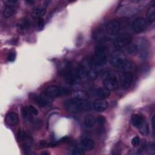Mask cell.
Returning a JSON list of instances; mask_svg holds the SVG:
<instances>
[{"label": "cell", "mask_w": 155, "mask_h": 155, "mask_svg": "<svg viewBox=\"0 0 155 155\" xmlns=\"http://www.w3.org/2000/svg\"><path fill=\"white\" fill-rule=\"evenodd\" d=\"M65 109L70 113H78L82 110H88L91 108V104L86 101H80L76 99H70L65 101Z\"/></svg>", "instance_id": "cell-1"}, {"label": "cell", "mask_w": 155, "mask_h": 155, "mask_svg": "<svg viewBox=\"0 0 155 155\" xmlns=\"http://www.w3.org/2000/svg\"><path fill=\"white\" fill-rule=\"evenodd\" d=\"M110 62L113 67L124 71H128L132 68L131 63L119 55L113 56Z\"/></svg>", "instance_id": "cell-2"}, {"label": "cell", "mask_w": 155, "mask_h": 155, "mask_svg": "<svg viewBox=\"0 0 155 155\" xmlns=\"http://www.w3.org/2000/svg\"><path fill=\"white\" fill-rule=\"evenodd\" d=\"M68 92V89L61 88L56 85H51L45 88L44 93L50 98H54L61 95L67 94Z\"/></svg>", "instance_id": "cell-3"}, {"label": "cell", "mask_w": 155, "mask_h": 155, "mask_svg": "<svg viewBox=\"0 0 155 155\" xmlns=\"http://www.w3.org/2000/svg\"><path fill=\"white\" fill-rule=\"evenodd\" d=\"M103 85L110 91H114L118 88V81L113 73H107L103 80Z\"/></svg>", "instance_id": "cell-4"}, {"label": "cell", "mask_w": 155, "mask_h": 155, "mask_svg": "<svg viewBox=\"0 0 155 155\" xmlns=\"http://www.w3.org/2000/svg\"><path fill=\"white\" fill-rule=\"evenodd\" d=\"M131 41L132 38L131 36L126 34L122 35L114 39L113 42V45L117 49L122 48L131 43Z\"/></svg>", "instance_id": "cell-5"}, {"label": "cell", "mask_w": 155, "mask_h": 155, "mask_svg": "<svg viewBox=\"0 0 155 155\" xmlns=\"http://www.w3.org/2000/svg\"><path fill=\"white\" fill-rule=\"evenodd\" d=\"M147 21L143 18H137L136 19L132 25L133 30L135 33H141L144 31L147 27Z\"/></svg>", "instance_id": "cell-6"}, {"label": "cell", "mask_w": 155, "mask_h": 155, "mask_svg": "<svg viewBox=\"0 0 155 155\" xmlns=\"http://www.w3.org/2000/svg\"><path fill=\"white\" fill-rule=\"evenodd\" d=\"M120 28V24L117 20H112L110 21L106 27V31L110 35H117Z\"/></svg>", "instance_id": "cell-7"}, {"label": "cell", "mask_w": 155, "mask_h": 155, "mask_svg": "<svg viewBox=\"0 0 155 155\" xmlns=\"http://www.w3.org/2000/svg\"><path fill=\"white\" fill-rule=\"evenodd\" d=\"M30 97L32 99L33 101H35V102L37 105H38L41 107H44L46 106L51 99V98L48 97L44 93L39 96L36 94H31L30 95Z\"/></svg>", "instance_id": "cell-8"}, {"label": "cell", "mask_w": 155, "mask_h": 155, "mask_svg": "<svg viewBox=\"0 0 155 155\" xmlns=\"http://www.w3.org/2000/svg\"><path fill=\"white\" fill-rule=\"evenodd\" d=\"M137 47L138 51H140V57L142 59H145L148 54V45L146 39H140Z\"/></svg>", "instance_id": "cell-9"}, {"label": "cell", "mask_w": 155, "mask_h": 155, "mask_svg": "<svg viewBox=\"0 0 155 155\" xmlns=\"http://www.w3.org/2000/svg\"><path fill=\"white\" fill-rule=\"evenodd\" d=\"M133 80V76L132 73L125 71L120 76V82L121 85L124 88H128L132 84Z\"/></svg>", "instance_id": "cell-10"}, {"label": "cell", "mask_w": 155, "mask_h": 155, "mask_svg": "<svg viewBox=\"0 0 155 155\" xmlns=\"http://www.w3.org/2000/svg\"><path fill=\"white\" fill-rule=\"evenodd\" d=\"M108 54V50L107 48L101 44H99L96 46L94 49L95 57L101 59H105Z\"/></svg>", "instance_id": "cell-11"}, {"label": "cell", "mask_w": 155, "mask_h": 155, "mask_svg": "<svg viewBox=\"0 0 155 155\" xmlns=\"http://www.w3.org/2000/svg\"><path fill=\"white\" fill-rule=\"evenodd\" d=\"M108 107L107 101L104 99L98 98L96 99L93 102L94 109L98 112H103Z\"/></svg>", "instance_id": "cell-12"}, {"label": "cell", "mask_w": 155, "mask_h": 155, "mask_svg": "<svg viewBox=\"0 0 155 155\" xmlns=\"http://www.w3.org/2000/svg\"><path fill=\"white\" fill-rule=\"evenodd\" d=\"M5 122L11 126H15L19 121L18 115L13 112H10L5 116Z\"/></svg>", "instance_id": "cell-13"}, {"label": "cell", "mask_w": 155, "mask_h": 155, "mask_svg": "<svg viewBox=\"0 0 155 155\" xmlns=\"http://www.w3.org/2000/svg\"><path fill=\"white\" fill-rule=\"evenodd\" d=\"M94 95L100 99H106L110 95V91L104 87H99L94 91Z\"/></svg>", "instance_id": "cell-14"}, {"label": "cell", "mask_w": 155, "mask_h": 155, "mask_svg": "<svg viewBox=\"0 0 155 155\" xmlns=\"http://www.w3.org/2000/svg\"><path fill=\"white\" fill-rule=\"evenodd\" d=\"M45 12H46L45 8L36 7L33 10L31 13V16L34 19H38L39 18H41V17L45 14Z\"/></svg>", "instance_id": "cell-15"}, {"label": "cell", "mask_w": 155, "mask_h": 155, "mask_svg": "<svg viewBox=\"0 0 155 155\" xmlns=\"http://www.w3.org/2000/svg\"><path fill=\"white\" fill-rule=\"evenodd\" d=\"M81 145L84 148L87 150H91L94 147V142L89 138H84L81 140Z\"/></svg>", "instance_id": "cell-16"}, {"label": "cell", "mask_w": 155, "mask_h": 155, "mask_svg": "<svg viewBox=\"0 0 155 155\" xmlns=\"http://www.w3.org/2000/svg\"><path fill=\"white\" fill-rule=\"evenodd\" d=\"M93 38L96 41L101 42L105 39V35L102 30L97 28L93 32Z\"/></svg>", "instance_id": "cell-17"}, {"label": "cell", "mask_w": 155, "mask_h": 155, "mask_svg": "<svg viewBox=\"0 0 155 155\" xmlns=\"http://www.w3.org/2000/svg\"><path fill=\"white\" fill-rule=\"evenodd\" d=\"M144 119L142 116L135 114H133L131 118V124L135 127H139V126L140 125V124L143 121Z\"/></svg>", "instance_id": "cell-18"}, {"label": "cell", "mask_w": 155, "mask_h": 155, "mask_svg": "<svg viewBox=\"0 0 155 155\" xmlns=\"http://www.w3.org/2000/svg\"><path fill=\"white\" fill-rule=\"evenodd\" d=\"M84 123L85 127L88 128H92L96 123V119L93 115H87L84 118Z\"/></svg>", "instance_id": "cell-19"}, {"label": "cell", "mask_w": 155, "mask_h": 155, "mask_svg": "<svg viewBox=\"0 0 155 155\" xmlns=\"http://www.w3.org/2000/svg\"><path fill=\"white\" fill-rule=\"evenodd\" d=\"M73 98L80 101H86L88 99L87 94L82 90L76 91L73 93Z\"/></svg>", "instance_id": "cell-20"}, {"label": "cell", "mask_w": 155, "mask_h": 155, "mask_svg": "<svg viewBox=\"0 0 155 155\" xmlns=\"http://www.w3.org/2000/svg\"><path fill=\"white\" fill-rule=\"evenodd\" d=\"M147 21L150 23H153L155 19V7L154 5H152L148 10L147 15Z\"/></svg>", "instance_id": "cell-21"}, {"label": "cell", "mask_w": 155, "mask_h": 155, "mask_svg": "<svg viewBox=\"0 0 155 155\" xmlns=\"http://www.w3.org/2000/svg\"><path fill=\"white\" fill-rule=\"evenodd\" d=\"M15 8L14 7L6 5L2 12V15L4 18H8L13 15V13H15Z\"/></svg>", "instance_id": "cell-22"}, {"label": "cell", "mask_w": 155, "mask_h": 155, "mask_svg": "<svg viewBox=\"0 0 155 155\" xmlns=\"http://www.w3.org/2000/svg\"><path fill=\"white\" fill-rule=\"evenodd\" d=\"M139 131L140 133L143 135V136H147L149 133V128L148 127L147 123L145 122V120L140 124V125L139 126Z\"/></svg>", "instance_id": "cell-23"}, {"label": "cell", "mask_w": 155, "mask_h": 155, "mask_svg": "<svg viewBox=\"0 0 155 155\" xmlns=\"http://www.w3.org/2000/svg\"><path fill=\"white\" fill-rule=\"evenodd\" d=\"M21 113H22V116L26 120H27L28 121H30V122L33 121V117L31 116V114L28 112V111L27 110V109L25 106L21 108Z\"/></svg>", "instance_id": "cell-24"}, {"label": "cell", "mask_w": 155, "mask_h": 155, "mask_svg": "<svg viewBox=\"0 0 155 155\" xmlns=\"http://www.w3.org/2000/svg\"><path fill=\"white\" fill-rule=\"evenodd\" d=\"M87 71L86 68L82 66H81L77 68L76 70V76L79 78H83L87 76Z\"/></svg>", "instance_id": "cell-25"}, {"label": "cell", "mask_w": 155, "mask_h": 155, "mask_svg": "<svg viewBox=\"0 0 155 155\" xmlns=\"http://www.w3.org/2000/svg\"><path fill=\"white\" fill-rule=\"evenodd\" d=\"M87 76L88 79L91 80H94L97 78L98 76V72L97 70L94 68H91L89 71H87Z\"/></svg>", "instance_id": "cell-26"}, {"label": "cell", "mask_w": 155, "mask_h": 155, "mask_svg": "<svg viewBox=\"0 0 155 155\" xmlns=\"http://www.w3.org/2000/svg\"><path fill=\"white\" fill-rule=\"evenodd\" d=\"M127 51L130 54H133L138 51L137 47L136 45H131L127 48Z\"/></svg>", "instance_id": "cell-27"}, {"label": "cell", "mask_w": 155, "mask_h": 155, "mask_svg": "<svg viewBox=\"0 0 155 155\" xmlns=\"http://www.w3.org/2000/svg\"><path fill=\"white\" fill-rule=\"evenodd\" d=\"M30 27V23L28 21L24 20L18 24V27L21 30H24L25 29L28 28Z\"/></svg>", "instance_id": "cell-28"}, {"label": "cell", "mask_w": 155, "mask_h": 155, "mask_svg": "<svg viewBox=\"0 0 155 155\" xmlns=\"http://www.w3.org/2000/svg\"><path fill=\"white\" fill-rule=\"evenodd\" d=\"M27 110L28 111V112L31 114V115H34V116H36L38 114V110L34 107L33 105H27V106H25Z\"/></svg>", "instance_id": "cell-29"}, {"label": "cell", "mask_w": 155, "mask_h": 155, "mask_svg": "<svg viewBox=\"0 0 155 155\" xmlns=\"http://www.w3.org/2000/svg\"><path fill=\"white\" fill-rule=\"evenodd\" d=\"M71 153L73 154H76V155H81L84 154V150L81 148L75 147L73 149Z\"/></svg>", "instance_id": "cell-30"}, {"label": "cell", "mask_w": 155, "mask_h": 155, "mask_svg": "<svg viewBox=\"0 0 155 155\" xmlns=\"http://www.w3.org/2000/svg\"><path fill=\"white\" fill-rule=\"evenodd\" d=\"M36 26L38 30H41L44 26V21L42 18H39L38 19L36 22Z\"/></svg>", "instance_id": "cell-31"}, {"label": "cell", "mask_w": 155, "mask_h": 155, "mask_svg": "<svg viewBox=\"0 0 155 155\" xmlns=\"http://www.w3.org/2000/svg\"><path fill=\"white\" fill-rule=\"evenodd\" d=\"M96 122H97L99 125H103L105 122H106V119L105 118L102 116H99L96 119Z\"/></svg>", "instance_id": "cell-32"}, {"label": "cell", "mask_w": 155, "mask_h": 155, "mask_svg": "<svg viewBox=\"0 0 155 155\" xmlns=\"http://www.w3.org/2000/svg\"><path fill=\"white\" fill-rule=\"evenodd\" d=\"M16 58V53L14 51H12L8 53L7 56V60L9 62H13L15 60Z\"/></svg>", "instance_id": "cell-33"}, {"label": "cell", "mask_w": 155, "mask_h": 155, "mask_svg": "<svg viewBox=\"0 0 155 155\" xmlns=\"http://www.w3.org/2000/svg\"><path fill=\"white\" fill-rule=\"evenodd\" d=\"M140 142V139L137 136L134 137L131 140V144L133 147H136L139 145Z\"/></svg>", "instance_id": "cell-34"}, {"label": "cell", "mask_w": 155, "mask_h": 155, "mask_svg": "<svg viewBox=\"0 0 155 155\" xmlns=\"http://www.w3.org/2000/svg\"><path fill=\"white\" fill-rule=\"evenodd\" d=\"M17 2L18 1L16 0H7L5 1V4H6V5H10L13 7H15Z\"/></svg>", "instance_id": "cell-35"}, {"label": "cell", "mask_w": 155, "mask_h": 155, "mask_svg": "<svg viewBox=\"0 0 155 155\" xmlns=\"http://www.w3.org/2000/svg\"><path fill=\"white\" fill-rule=\"evenodd\" d=\"M46 145H47V142L45 140H41L39 142H38L37 145V148H44Z\"/></svg>", "instance_id": "cell-36"}, {"label": "cell", "mask_w": 155, "mask_h": 155, "mask_svg": "<svg viewBox=\"0 0 155 155\" xmlns=\"http://www.w3.org/2000/svg\"><path fill=\"white\" fill-rule=\"evenodd\" d=\"M154 115H153L152 119H151V126L153 129H154Z\"/></svg>", "instance_id": "cell-37"}, {"label": "cell", "mask_w": 155, "mask_h": 155, "mask_svg": "<svg viewBox=\"0 0 155 155\" xmlns=\"http://www.w3.org/2000/svg\"><path fill=\"white\" fill-rule=\"evenodd\" d=\"M27 3H28V4H33L35 3V1H25Z\"/></svg>", "instance_id": "cell-38"}, {"label": "cell", "mask_w": 155, "mask_h": 155, "mask_svg": "<svg viewBox=\"0 0 155 155\" xmlns=\"http://www.w3.org/2000/svg\"><path fill=\"white\" fill-rule=\"evenodd\" d=\"M41 154H44V155H48L50 153H49L48 152H45V151H44V152H42Z\"/></svg>", "instance_id": "cell-39"}]
</instances>
